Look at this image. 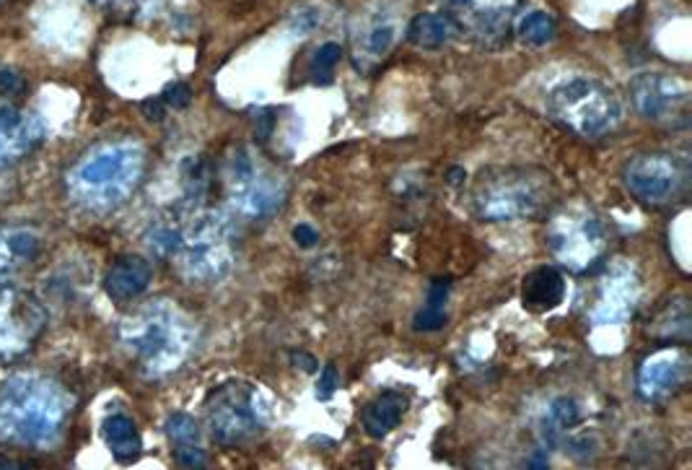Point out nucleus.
Wrapping results in <instances>:
<instances>
[{
    "label": "nucleus",
    "mask_w": 692,
    "mask_h": 470,
    "mask_svg": "<svg viewBox=\"0 0 692 470\" xmlns=\"http://www.w3.org/2000/svg\"><path fill=\"white\" fill-rule=\"evenodd\" d=\"M690 356L682 346H669L654 351L638 369V390L646 401L669 398L688 382Z\"/></svg>",
    "instance_id": "15"
},
{
    "label": "nucleus",
    "mask_w": 692,
    "mask_h": 470,
    "mask_svg": "<svg viewBox=\"0 0 692 470\" xmlns=\"http://www.w3.org/2000/svg\"><path fill=\"white\" fill-rule=\"evenodd\" d=\"M39 248V237L30 229H0V276L16 268L19 263L32 261Z\"/></svg>",
    "instance_id": "23"
},
{
    "label": "nucleus",
    "mask_w": 692,
    "mask_h": 470,
    "mask_svg": "<svg viewBox=\"0 0 692 470\" xmlns=\"http://www.w3.org/2000/svg\"><path fill=\"white\" fill-rule=\"evenodd\" d=\"M273 125H275V117H273V112H260V117H257V138L265 140L270 138V133H273Z\"/></svg>",
    "instance_id": "36"
},
{
    "label": "nucleus",
    "mask_w": 692,
    "mask_h": 470,
    "mask_svg": "<svg viewBox=\"0 0 692 470\" xmlns=\"http://www.w3.org/2000/svg\"><path fill=\"white\" fill-rule=\"evenodd\" d=\"M146 151L136 140H109L83 153L68 174V193L89 210H112L138 191Z\"/></svg>",
    "instance_id": "4"
},
{
    "label": "nucleus",
    "mask_w": 692,
    "mask_h": 470,
    "mask_svg": "<svg viewBox=\"0 0 692 470\" xmlns=\"http://www.w3.org/2000/svg\"><path fill=\"white\" fill-rule=\"evenodd\" d=\"M623 185L646 206H667L690 185V159L674 151L635 153L623 164Z\"/></svg>",
    "instance_id": "7"
},
{
    "label": "nucleus",
    "mask_w": 692,
    "mask_h": 470,
    "mask_svg": "<svg viewBox=\"0 0 692 470\" xmlns=\"http://www.w3.org/2000/svg\"><path fill=\"white\" fill-rule=\"evenodd\" d=\"M578 421H581V411H578V405L570 401V398H557V401L550 405V411H547V437H550V442H555L566 429H574Z\"/></svg>",
    "instance_id": "27"
},
{
    "label": "nucleus",
    "mask_w": 692,
    "mask_h": 470,
    "mask_svg": "<svg viewBox=\"0 0 692 470\" xmlns=\"http://www.w3.org/2000/svg\"><path fill=\"white\" fill-rule=\"evenodd\" d=\"M76 398L45 375H16L0 385V442L47 450L66 432Z\"/></svg>",
    "instance_id": "1"
},
{
    "label": "nucleus",
    "mask_w": 692,
    "mask_h": 470,
    "mask_svg": "<svg viewBox=\"0 0 692 470\" xmlns=\"http://www.w3.org/2000/svg\"><path fill=\"white\" fill-rule=\"evenodd\" d=\"M566 297V278L553 265H542L529 273L521 284V301L529 312H550Z\"/></svg>",
    "instance_id": "18"
},
{
    "label": "nucleus",
    "mask_w": 692,
    "mask_h": 470,
    "mask_svg": "<svg viewBox=\"0 0 692 470\" xmlns=\"http://www.w3.org/2000/svg\"><path fill=\"white\" fill-rule=\"evenodd\" d=\"M457 37H462V26L449 11L418 13L407 26V39L423 50H439Z\"/></svg>",
    "instance_id": "19"
},
{
    "label": "nucleus",
    "mask_w": 692,
    "mask_h": 470,
    "mask_svg": "<svg viewBox=\"0 0 692 470\" xmlns=\"http://www.w3.org/2000/svg\"><path fill=\"white\" fill-rule=\"evenodd\" d=\"M407 396H402V392H394V390H387L381 392L379 398H373V401L366 405L364 411V429L369 437L373 439H381L387 437V434L394 432L400 426L402 416H405L407 411Z\"/></svg>",
    "instance_id": "20"
},
{
    "label": "nucleus",
    "mask_w": 692,
    "mask_h": 470,
    "mask_svg": "<svg viewBox=\"0 0 692 470\" xmlns=\"http://www.w3.org/2000/svg\"><path fill=\"white\" fill-rule=\"evenodd\" d=\"M337 385H341V380H337L335 364H327V367L322 369L320 382H316V398H320V401H327V398H332V392L337 390Z\"/></svg>",
    "instance_id": "32"
},
{
    "label": "nucleus",
    "mask_w": 692,
    "mask_h": 470,
    "mask_svg": "<svg viewBox=\"0 0 692 470\" xmlns=\"http://www.w3.org/2000/svg\"><path fill=\"white\" fill-rule=\"evenodd\" d=\"M519 37L524 39L527 45L534 47L547 45V42H553L555 37V19L545 11L527 13V16L519 21Z\"/></svg>",
    "instance_id": "26"
},
{
    "label": "nucleus",
    "mask_w": 692,
    "mask_h": 470,
    "mask_svg": "<svg viewBox=\"0 0 692 470\" xmlns=\"http://www.w3.org/2000/svg\"><path fill=\"white\" fill-rule=\"evenodd\" d=\"M451 291L449 278H436L428 289L426 307L415 314V331H439L447 325V301Z\"/></svg>",
    "instance_id": "24"
},
{
    "label": "nucleus",
    "mask_w": 692,
    "mask_h": 470,
    "mask_svg": "<svg viewBox=\"0 0 692 470\" xmlns=\"http://www.w3.org/2000/svg\"><path fill=\"white\" fill-rule=\"evenodd\" d=\"M547 242L553 255L566 268L584 273L602 261L607 250V229L595 210L578 206L553 216Z\"/></svg>",
    "instance_id": "8"
},
{
    "label": "nucleus",
    "mask_w": 692,
    "mask_h": 470,
    "mask_svg": "<svg viewBox=\"0 0 692 470\" xmlns=\"http://www.w3.org/2000/svg\"><path fill=\"white\" fill-rule=\"evenodd\" d=\"M47 320L37 294L21 286H0V364L30 354L45 335Z\"/></svg>",
    "instance_id": "10"
},
{
    "label": "nucleus",
    "mask_w": 692,
    "mask_h": 470,
    "mask_svg": "<svg viewBox=\"0 0 692 470\" xmlns=\"http://www.w3.org/2000/svg\"><path fill=\"white\" fill-rule=\"evenodd\" d=\"M166 437L172 439L174 450L176 447H193L200 445V429H197V421L187 413H172L166 419Z\"/></svg>",
    "instance_id": "28"
},
{
    "label": "nucleus",
    "mask_w": 692,
    "mask_h": 470,
    "mask_svg": "<svg viewBox=\"0 0 692 470\" xmlns=\"http://www.w3.org/2000/svg\"><path fill=\"white\" fill-rule=\"evenodd\" d=\"M153 280V265L140 255H123L112 263L104 276V291L115 301H132L143 294Z\"/></svg>",
    "instance_id": "16"
},
{
    "label": "nucleus",
    "mask_w": 692,
    "mask_h": 470,
    "mask_svg": "<svg viewBox=\"0 0 692 470\" xmlns=\"http://www.w3.org/2000/svg\"><path fill=\"white\" fill-rule=\"evenodd\" d=\"M555 200L553 174L540 167H488L470 187L472 214L488 223L545 219Z\"/></svg>",
    "instance_id": "3"
},
{
    "label": "nucleus",
    "mask_w": 692,
    "mask_h": 470,
    "mask_svg": "<svg viewBox=\"0 0 692 470\" xmlns=\"http://www.w3.org/2000/svg\"><path fill=\"white\" fill-rule=\"evenodd\" d=\"M208 424L218 445L237 447L263 432L257 390L246 382H226L208 396Z\"/></svg>",
    "instance_id": "11"
},
{
    "label": "nucleus",
    "mask_w": 692,
    "mask_h": 470,
    "mask_svg": "<svg viewBox=\"0 0 692 470\" xmlns=\"http://www.w3.org/2000/svg\"><path fill=\"white\" fill-rule=\"evenodd\" d=\"M633 104L648 123L688 128L692 115L690 83L674 73H641L631 83Z\"/></svg>",
    "instance_id": "12"
},
{
    "label": "nucleus",
    "mask_w": 692,
    "mask_h": 470,
    "mask_svg": "<svg viewBox=\"0 0 692 470\" xmlns=\"http://www.w3.org/2000/svg\"><path fill=\"white\" fill-rule=\"evenodd\" d=\"M148 244L197 284L223 278L234 265V227L221 210L195 208L180 221H161L148 234Z\"/></svg>",
    "instance_id": "2"
},
{
    "label": "nucleus",
    "mask_w": 692,
    "mask_h": 470,
    "mask_svg": "<svg viewBox=\"0 0 692 470\" xmlns=\"http://www.w3.org/2000/svg\"><path fill=\"white\" fill-rule=\"evenodd\" d=\"M293 240H296V244H299V248L309 250V248H314L316 242H320V234H316V229L309 227V223H299V227L293 229Z\"/></svg>",
    "instance_id": "34"
},
{
    "label": "nucleus",
    "mask_w": 692,
    "mask_h": 470,
    "mask_svg": "<svg viewBox=\"0 0 692 470\" xmlns=\"http://www.w3.org/2000/svg\"><path fill=\"white\" fill-rule=\"evenodd\" d=\"M102 434L112 455H115L119 462L136 460L140 450H143V442H140V432H138L136 421H132L130 416H125V413H115V416H109L107 421H104Z\"/></svg>",
    "instance_id": "22"
},
{
    "label": "nucleus",
    "mask_w": 692,
    "mask_h": 470,
    "mask_svg": "<svg viewBox=\"0 0 692 470\" xmlns=\"http://www.w3.org/2000/svg\"><path fill=\"white\" fill-rule=\"evenodd\" d=\"M164 107H166V104L161 102V100H148V102L140 104V110H143V115L148 117V121H153V123L164 121Z\"/></svg>",
    "instance_id": "35"
},
{
    "label": "nucleus",
    "mask_w": 692,
    "mask_h": 470,
    "mask_svg": "<svg viewBox=\"0 0 692 470\" xmlns=\"http://www.w3.org/2000/svg\"><path fill=\"white\" fill-rule=\"evenodd\" d=\"M343 60V47L337 42H324L320 50L314 53L312 66H309V76L316 83H330L332 81V70H335L337 62Z\"/></svg>",
    "instance_id": "29"
},
{
    "label": "nucleus",
    "mask_w": 692,
    "mask_h": 470,
    "mask_svg": "<svg viewBox=\"0 0 692 470\" xmlns=\"http://www.w3.org/2000/svg\"><path fill=\"white\" fill-rule=\"evenodd\" d=\"M654 322H664V331L656 333V339L672 341V343H688L690 339V307L688 299L677 297L669 301L667 307L659 312V318Z\"/></svg>",
    "instance_id": "25"
},
{
    "label": "nucleus",
    "mask_w": 692,
    "mask_h": 470,
    "mask_svg": "<svg viewBox=\"0 0 692 470\" xmlns=\"http://www.w3.org/2000/svg\"><path fill=\"white\" fill-rule=\"evenodd\" d=\"M161 102L166 104V107L172 110H185L189 102H193V89L187 87V83L176 81V83H169V87L164 89V94H161Z\"/></svg>",
    "instance_id": "31"
},
{
    "label": "nucleus",
    "mask_w": 692,
    "mask_h": 470,
    "mask_svg": "<svg viewBox=\"0 0 692 470\" xmlns=\"http://www.w3.org/2000/svg\"><path fill=\"white\" fill-rule=\"evenodd\" d=\"M459 21L462 34H470L485 47H500L511 37V21L521 0H441Z\"/></svg>",
    "instance_id": "13"
},
{
    "label": "nucleus",
    "mask_w": 692,
    "mask_h": 470,
    "mask_svg": "<svg viewBox=\"0 0 692 470\" xmlns=\"http://www.w3.org/2000/svg\"><path fill=\"white\" fill-rule=\"evenodd\" d=\"M635 301V276L633 271L620 268L614 271L610 280H607L602 299L595 312L597 325H614V322H623L631 318Z\"/></svg>",
    "instance_id": "17"
},
{
    "label": "nucleus",
    "mask_w": 692,
    "mask_h": 470,
    "mask_svg": "<svg viewBox=\"0 0 692 470\" xmlns=\"http://www.w3.org/2000/svg\"><path fill=\"white\" fill-rule=\"evenodd\" d=\"M394 39H397L394 24H390V21H373L356 39V66L369 70L373 62L384 60L392 50Z\"/></svg>",
    "instance_id": "21"
},
{
    "label": "nucleus",
    "mask_w": 692,
    "mask_h": 470,
    "mask_svg": "<svg viewBox=\"0 0 692 470\" xmlns=\"http://www.w3.org/2000/svg\"><path fill=\"white\" fill-rule=\"evenodd\" d=\"M547 112L584 138H604L623 123L618 94L595 76H568L547 91Z\"/></svg>",
    "instance_id": "6"
},
{
    "label": "nucleus",
    "mask_w": 692,
    "mask_h": 470,
    "mask_svg": "<svg viewBox=\"0 0 692 470\" xmlns=\"http://www.w3.org/2000/svg\"><path fill=\"white\" fill-rule=\"evenodd\" d=\"M176 455V462L185 468H203L205 466V450L200 445H193V447H176L174 450Z\"/></svg>",
    "instance_id": "33"
},
{
    "label": "nucleus",
    "mask_w": 692,
    "mask_h": 470,
    "mask_svg": "<svg viewBox=\"0 0 692 470\" xmlns=\"http://www.w3.org/2000/svg\"><path fill=\"white\" fill-rule=\"evenodd\" d=\"M119 341L136 356L146 377H161L187 359L195 331L180 307L159 299L127 314L119 325Z\"/></svg>",
    "instance_id": "5"
},
{
    "label": "nucleus",
    "mask_w": 692,
    "mask_h": 470,
    "mask_svg": "<svg viewBox=\"0 0 692 470\" xmlns=\"http://www.w3.org/2000/svg\"><path fill=\"white\" fill-rule=\"evenodd\" d=\"M24 89H26V81H24V76H21V70L0 62V94L19 96V94H24Z\"/></svg>",
    "instance_id": "30"
},
{
    "label": "nucleus",
    "mask_w": 692,
    "mask_h": 470,
    "mask_svg": "<svg viewBox=\"0 0 692 470\" xmlns=\"http://www.w3.org/2000/svg\"><path fill=\"white\" fill-rule=\"evenodd\" d=\"M229 198L250 219H267L284 208L288 182L270 167L254 161L246 149H237L229 159Z\"/></svg>",
    "instance_id": "9"
},
{
    "label": "nucleus",
    "mask_w": 692,
    "mask_h": 470,
    "mask_svg": "<svg viewBox=\"0 0 692 470\" xmlns=\"http://www.w3.org/2000/svg\"><path fill=\"white\" fill-rule=\"evenodd\" d=\"M291 362L296 364V367H301L303 371H316V367H320V364H316V359L312 354H307V351H293L291 354Z\"/></svg>",
    "instance_id": "37"
},
{
    "label": "nucleus",
    "mask_w": 692,
    "mask_h": 470,
    "mask_svg": "<svg viewBox=\"0 0 692 470\" xmlns=\"http://www.w3.org/2000/svg\"><path fill=\"white\" fill-rule=\"evenodd\" d=\"M42 140H45V125L39 115L21 110L9 100H0V170L30 157Z\"/></svg>",
    "instance_id": "14"
}]
</instances>
